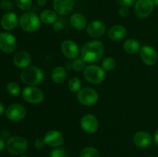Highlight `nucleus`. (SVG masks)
<instances>
[{
    "instance_id": "obj_1",
    "label": "nucleus",
    "mask_w": 158,
    "mask_h": 157,
    "mask_svg": "<svg viewBox=\"0 0 158 157\" xmlns=\"http://www.w3.org/2000/svg\"><path fill=\"white\" fill-rule=\"evenodd\" d=\"M104 54V46L99 40H91L85 43L80 50V56L88 63H95L100 61Z\"/></svg>"
},
{
    "instance_id": "obj_2",
    "label": "nucleus",
    "mask_w": 158,
    "mask_h": 157,
    "mask_svg": "<svg viewBox=\"0 0 158 157\" xmlns=\"http://www.w3.org/2000/svg\"><path fill=\"white\" fill-rule=\"evenodd\" d=\"M43 72L36 66H29L23 69L20 74L22 82L29 86H35L43 80Z\"/></svg>"
},
{
    "instance_id": "obj_3",
    "label": "nucleus",
    "mask_w": 158,
    "mask_h": 157,
    "mask_svg": "<svg viewBox=\"0 0 158 157\" xmlns=\"http://www.w3.org/2000/svg\"><path fill=\"white\" fill-rule=\"evenodd\" d=\"M40 18L34 12H26L21 15L19 25L26 32H35L40 27Z\"/></svg>"
},
{
    "instance_id": "obj_4",
    "label": "nucleus",
    "mask_w": 158,
    "mask_h": 157,
    "mask_svg": "<svg viewBox=\"0 0 158 157\" xmlns=\"http://www.w3.org/2000/svg\"><path fill=\"white\" fill-rule=\"evenodd\" d=\"M83 76L89 83L94 85L100 84L106 77V72L102 67L95 65H90L86 66L84 69Z\"/></svg>"
},
{
    "instance_id": "obj_5",
    "label": "nucleus",
    "mask_w": 158,
    "mask_h": 157,
    "mask_svg": "<svg viewBox=\"0 0 158 157\" xmlns=\"http://www.w3.org/2000/svg\"><path fill=\"white\" fill-rule=\"evenodd\" d=\"M6 149L13 155H19L24 153L28 148L27 140L22 136H12L9 139L6 145Z\"/></svg>"
},
{
    "instance_id": "obj_6",
    "label": "nucleus",
    "mask_w": 158,
    "mask_h": 157,
    "mask_svg": "<svg viewBox=\"0 0 158 157\" xmlns=\"http://www.w3.org/2000/svg\"><path fill=\"white\" fill-rule=\"evenodd\" d=\"M23 99L28 103L37 105L41 103L44 99L43 91L35 86H27L22 91Z\"/></svg>"
},
{
    "instance_id": "obj_7",
    "label": "nucleus",
    "mask_w": 158,
    "mask_h": 157,
    "mask_svg": "<svg viewBox=\"0 0 158 157\" xmlns=\"http://www.w3.org/2000/svg\"><path fill=\"white\" fill-rule=\"evenodd\" d=\"M77 99L83 106H94L98 101V93L93 88L85 87L77 92Z\"/></svg>"
},
{
    "instance_id": "obj_8",
    "label": "nucleus",
    "mask_w": 158,
    "mask_h": 157,
    "mask_svg": "<svg viewBox=\"0 0 158 157\" xmlns=\"http://www.w3.org/2000/svg\"><path fill=\"white\" fill-rule=\"evenodd\" d=\"M154 8L153 0H137L134 6V13L138 18H145L152 13Z\"/></svg>"
},
{
    "instance_id": "obj_9",
    "label": "nucleus",
    "mask_w": 158,
    "mask_h": 157,
    "mask_svg": "<svg viewBox=\"0 0 158 157\" xmlns=\"http://www.w3.org/2000/svg\"><path fill=\"white\" fill-rule=\"evenodd\" d=\"M15 37L10 32H4L0 33V50L6 53H12L16 49Z\"/></svg>"
},
{
    "instance_id": "obj_10",
    "label": "nucleus",
    "mask_w": 158,
    "mask_h": 157,
    "mask_svg": "<svg viewBox=\"0 0 158 157\" xmlns=\"http://www.w3.org/2000/svg\"><path fill=\"white\" fill-rule=\"evenodd\" d=\"M61 52L65 57L69 59H76L80 55V48L74 41L66 39L62 42Z\"/></svg>"
},
{
    "instance_id": "obj_11",
    "label": "nucleus",
    "mask_w": 158,
    "mask_h": 157,
    "mask_svg": "<svg viewBox=\"0 0 158 157\" xmlns=\"http://www.w3.org/2000/svg\"><path fill=\"white\" fill-rule=\"evenodd\" d=\"M6 115L8 119L11 121H21L26 117V109L24 106L20 104H12L6 109Z\"/></svg>"
},
{
    "instance_id": "obj_12",
    "label": "nucleus",
    "mask_w": 158,
    "mask_h": 157,
    "mask_svg": "<svg viewBox=\"0 0 158 157\" xmlns=\"http://www.w3.org/2000/svg\"><path fill=\"white\" fill-rule=\"evenodd\" d=\"M80 125L84 132L88 134H94L98 130L99 122L95 115L92 114H86L82 117Z\"/></svg>"
},
{
    "instance_id": "obj_13",
    "label": "nucleus",
    "mask_w": 158,
    "mask_h": 157,
    "mask_svg": "<svg viewBox=\"0 0 158 157\" xmlns=\"http://www.w3.org/2000/svg\"><path fill=\"white\" fill-rule=\"evenodd\" d=\"M140 56L147 66H153L157 61L158 55L156 49L151 46H143L140 48Z\"/></svg>"
},
{
    "instance_id": "obj_14",
    "label": "nucleus",
    "mask_w": 158,
    "mask_h": 157,
    "mask_svg": "<svg viewBox=\"0 0 158 157\" xmlns=\"http://www.w3.org/2000/svg\"><path fill=\"white\" fill-rule=\"evenodd\" d=\"M86 32L90 37L98 38L103 36L106 32V26L100 20H94L86 26Z\"/></svg>"
},
{
    "instance_id": "obj_15",
    "label": "nucleus",
    "mask_w": 158,
    "mask_h": 157,
    "mask_svg": "<svg viewBox=\"0 0 158 157\" xmlns=\"http://www.w3.org/2000/svg\"><path fill=\"white\" fill-rule=\"evenodd\" d=\"M44 141L46 145L50 147L56 148L61 146L63 143V135L60 132L57 130H49L45 134Z\"/></svg>"
},
{
    "instance_id": "obj_16",
    "label": "nucleus",
    "mask_w": 158,
    "mask_h": 157,
    "mask_svg": "<svg viewBox=\"0 0 158 157\" xmlns=\"http://www.w3.org/2000/svg\"><path fill=\"white\" fill-rule=\"evenodd\" d=\"M73 0H53L52 2L54 11L61 15L70 13L73 9Z\"/></svg>"
},
{
    "instance_id": "obj_17",
    "label": "nucleus",
    "mask_w": 158,
    "mask_h": 157,
    "mask_svg": "<svg viewBox=\"0 0 158 157\" xmlns=\"http://www.w3.org/2000/svg\"><path fill=\"white\" fill-rule=\"evenodd\" d=\"M153 138L151 134L145 131L136 132L133 136V143L139 148H147L152 143Z\"/></svg>"
},
{
    "instance_id": "obj_18",
    "label": "nucleus",
    "mask_w": 158,
    "mask_h": 157,
    "mask_svg": "<svg viewBox=\"0 0 158 157\" xmlns=\"http://www.w3.org/2000/svg\"><path fill=\"white\" fill-rule=\"evenodd\" d=\"M18 23H19L18 16L12 12L5 14L1 19V26L6 31H11L16 28Z\"/></svg>"
},
{
    "instance_id": "obj_19",
    "label": "nucleus",
    "mask_w": 158,
    "mask_h": 157,
    "mask_svg": "<svg viewBox=\"0 0 158 157\" xmlns=\"http://www.w3.org/2000/svg\"><path fill=\"white\" fill-rule=\"evenodd\" d=\"M31 62V56L26 51H19L13 57V63L19 69H26L29 67Z\"/></svg>"
},
{
    "instance_id": "obj_20",
    "label": "nucleus",
    "mask_w": 158,
    "mask_h": 157,
    "mask_svg": "<svg viewBox=\"0 0 158 157\" xmlns=\"http://www.w3.org/2000/svg\"><path fill=\"white\" fill-rule=\"evenodd\" d=\"M108 38L114 42H120L126 37L127 30L124 26L121 25H115L113 26L108 30Z\"/></svg>"
},
{
    "instance_id": "obj_21",
    "label": "nucleus",
    "mask_w": 158,
    "mask_h": 157,
    "mask_svg": "<svg viewBox=\"0 0 158 157\" xmlns=\"http://www.w3.org/2000/svg\"><path fill=\"white\" fill-rule=\"evenodd\" d=\"M69 22L74 29L79 31L85 29V28L87 26L86 18H85L84 15L80 13L73 14L70 17V19H69Z\"/></svg>"
},
{
    "instance_id": "obj_22",
    "label": "nucleus",
    "mask_w": 158,
    "mask_h": 157,
    "mask_svg": "<svg viewBox=\"0 0 158 157\" xmlns=\"http://www.w3.org/2000/svg\"><path fill=\"white\" fill-rule=\"evenodd\" d=\"M40 21L46 25L54 24L58 21V15L54 10L52 9H44L40 15Z\"/></svg>"
},
{
    "instance_id": "obj_23",
    "label": "nucleus",
    "mask_w": 158,
    "mask_h": 157,
    "mask_svg": "<svg viewBox=\"0 0 158 157\" xmlns=\"http://www.w3.org/2000/svg\"><path fill=\"white\" fill-rule=\"evenodd\" d=\"M66 76H67V72H66V69L62 66H57V67L54 68L52 74H51L52 81L57 84L63 83L66 80Z\"/></svg>"
},
{
    "instance_id": "obj_24",
    "label": "nucleus",
    "mask_w": 158,
    "mask_h": 157,
    "mask_svg": "<svg viewBox=\"0 0 158 157\" xmlns=\"http://www.w3.org/2000/svg\"><path fill=\"white\" fill-rule=\"evenodd\" d=\"M123 49L128 54L134 55V54L137 53L140 50V45L137 40L134 39V38H129L123 43Z\"/></svg>"
},
{
    "instance_id": "obj_25",
    "label": "nucleus",
    "mask_w": 158,
    "mask_h": 157,
    "mask_svg": "<svg viewBox=\"0 0 158 157\" xmlns=\"http://www.w3.org/2000/svg\"><path fill=\"white\" fill-rule=\"evenodd\" d=\"M79 157H100V152L96 148L88 146L82 149Z\"/></svg>"
},
{
    "instance_id": "obj_26",
    "label": "nucleus",
    "mask_w": 158,
    "mask_h": 157,
    "mask_svg": "<svg viewBox=\"0 0 158 157\" xmlns=\"http://www.w3.org/2000/svg\"><path fill=\"white\" fill-rule=\"evenodd\" d=\"M6 90L12 96H19L21 93V88L19 85L15 82H9L6 86Z\"/></svg>"
},
{
    "instance_id": "obj_27",
    "label": "nucleus",
    "mask_w": 158,
    "mask_h": 157,
    "mask_svg": "<svg viewBox=\"0 0 158 157\" xmlns=\"http://www.w3.org/2000/svg\"><path fill=\"white\" fill-rule=\"evenodd\" d=\"M68 88L72 92H78L81 88V81L77 77H73L68 82Z\"/></svg>"
},
{
    "instance_id": "obj_28",
    "label": "nucleus",
    "mask_w": 158,
    "mask_h": 157,
    "mask_svg": "<svg viewBox=\"0 0 158 157\" xmlns=\"http://www.w3.org/2000/svg\"><path fill=\"white\" fill-rule=\"evenodd\" d=\"M116 66H117L116 60L112 57H107L102 62V68L105 71L113 70L116 67Z\"/></svg>"
},
{
    "instance_id": "obj_29",
    "label": "nucleus",
    "mask_w": 158,
    "mask_h": 157,
    "mask_svg": "<svg viewBox=\"0 0 158 157\" xmlns=\"http://www.w3.org/2000/svg\"><path fill=\"white\" fill-rule=\"evenodd\" d=\"M72 68L75 72H80L86 69V62L80 58H76L72 63Z\"/></svg>"
},
{
    "instance_id": "obj_30",
    "label": "nucleus",
    "mask_w": 158,
    "mask_h": 157,
    "mask_svg": "<svg viewBox=\"0 0 158 157\" xmlns=\"http://www.w3.org/2000/svg\"><path fill=\"white\" fill-rule=\"evenodd\" d=\"M15 5L23 11H28L31 9L32 0H15Z\"/></svg>"
},
{
    "instance_id": "obj_31",
    "label": "nucleus",
    "mask_w": 158,
    "mask_h": 157,
    "mask_svg": "<svg viewBox=\"0 0 158 157\" xmlns=\"http://www.w3.org/2000/svg\"><path fill=\"white\" fill-rule=\"evenodd\" d=\"M49 157H67V153L63 148L56 147L52 150Z\"/></svg>"
},
{
    "instance_id": "obj_32",
    "label": "nucleus",
    "mask_w": 158,
    "mask_h": 157,
    "mask_svg": "<svg viewBox=\"0 0 158 157\" xmlns=\"http://www.w3.org/2000/svg\"><path fill=\"white\" fill-rule=\"evenodd\" d=\"M0 6L2 9H6V10H10V9H13V4L11 1L9 0H2L0 2Z\"/></svg>"
},
{
    "instance_id": "obj_33",
    "label": "nucleus",
    "mask_w": 158,
    "mask_h": 157,
    "mask_svg": "<svg viewBox=\"0 0 158 157\" xmlns=\"http://www.w3.org/2000/svg\"><path fill=\"white\" fill-rule=\"evenodd\" d=\"M129 7H127V6H121V7L119 9L118 14L121 18H127L128 16V15L130 14Z\"/></svg>"
},
{
    "instance_id": "obj_34",
    "label": "nucleus",
    "mask_w": 158,
    "mask_h": 157,
    "mask_svg": "<svg viewBox=\"0 0 158 157\" xmlns=\"http://www.w3.org/2000/svg\"><path fill=\"white\" fill-rule=\"evenodd\" d=\"M137 0H117V2L121 6H127V7H131L136 3Z\"/></svg>"
},
{
    "instance_id": "obj_35",
    "label": "nucleus",
    "mask_w": 158,
    "mask_h": 157,
    "mask_svg": "<svg viewBox=\"0 0 158 157\" xmlns=\"http://www.w3.org/2000/svg\"><path fill=\"white\" fill-rule=\"evenodd\" d=\"M34 145H35V147L38 149H43V147L46 145V143L44 141V139L43 138H38L35 140L34 142Z\"/></svg>"
},
{
    "instance_id": "obj_36",
    "label": "nucleus",
    "mask_w": 158,
    "mask_h": 157,
    "mask_svg": "<svg viewBox=\"0 0 158 157\" xmlns=\"http://www.w3.org/2000/svg\"><path fill=\"white\" fill-rule=\"evenodd\" d=\"M53 28L56 31H60L61 30L62 28H63V24H62L60 22H56L53 24Z\"/></svg>"
},
{
    "instance_id": "obj_37",
    "label": "nucleus",
    "mask_w": 158,
    "mask_h": 157,
    "mask_svg": "<svg viewBox=\"0 0 158 157\" xmlns=\"http://www.w3.org/2000/svg\"><path fill=\"white\" fill-rule=\"evenodd\" d=\"M46 2H47V0H36L37 5L39 6H40V7H43V6H46Z\"/></svg>"
},
{
    "instance_id": "obj_38",
    "label": "nucleus",
    "mask_w": 158,
    "mask_h": 157,
    "mask_svg": "<svg viewBox=\"0 0 158 157\" xmlns=\"http://www.w3.org/2000/svg\"><path fill=\"white\" fill-rule=\"evenodd\" d=\"M154 142L156 146H158V129H157V131H156L154 135Z\"/></svg>"
},
{
    "instance_id": "obj_39",
    "label": "nucleus",
    "mask_w": 158,
    "mask_h": 157,
    "mask_svg": "<svg viewBox=\"0 0 158 157\" xmlns=\"http://www.w3.org/2000/svg\"><path fill=\"white\" fill-rule=\"evenodd\" d=\"M5 146H6V144H5L4 139H3L2 138H1V137H0V152H1V151H2L3 149H4Z\"/></svg>"
},
{
    "instance_id": "obj_40",
    "label": "nucleus",
    "mask_w": 158,
    "mask_h": 157,
    "mask_svg": "<svg viewBox=\"0 0 158 157\" xmlns=\"http://www.w3.org/2000/svg\"><path fill=\"white\" fill-rule=\"evenodd\" d=\"M5 113V106L2 103H0V116Z\"/></svg>"
},
{
    "instance_id": "obj_41",
    "label": "nucleus",
    "mask_w": 158,
    "mask_h": 157,
    "mask_svg": "<svg viewBox=\"0 0 158 157\" xmlns=\"http://www.w3.org/2000/svg\"><path fill=\"white\" fill-rule=\"evenodd\" d=\"M153 2H154V6H158V0H153Z\"/></svg>"
},
{
    "instance_id": "obj_42",
    "label": "nucleus",
    "mask_w": 158,
    "mask_h": 157,
    "mask_svg": "<svg viewBox=\"0 0 158 157\" xmlns=\"http://www.w3.org/2000/svg\"><path fill=\"white\" fill-rule=\"evenodd\" d=\"M21 157H29V156H26V155H23V156H21Z\"/></svg>"
},
{
    "instance_id": "obj_43",
    "label": "nucleus",
    "mask_w": 158,
    "mask_h": 157,
    "mask_svg": "<svg viewBox=\"0 0 158 157\" xmlns=\"http://www.w3.org/2000/svg\"><path fill=\"white\" fill-rule=\"evenodd\" d=\"M150 157H156V156H150Z\"/></svg>"
}]
</instances>
